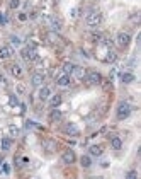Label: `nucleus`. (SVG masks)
Returning <instances> with one entry per match:
<instances>
[{
	"label": "nucleus",
	"mask_w": 141,
	"mask_h": 179,
	"mask_svg": "<svg viewBox=\"0 0 141 179\" xmlns=\"http://www.w3.org/2000/svg\"><path fill=\"white\" fill-rule=\"evenodd\" d=\"M133 113V106L129 104V102H126V101H123V102H119V106H117V118L119 119H126L129 116V114Z\"/></svg>",
	"instance_id": "obj_1"
},
{
	"label": "nucleus",
	"mask_w": 141,
	"mask_h": 179,
	"mask_svg": "<svg viewBox=\"0 0 141 179\" xmlns=\"http://www.w3.org/2000/svg\"><path fill=\"white\" fill-rule=\"evenodd\" d=\"M104 15L102 12H99V10H92V12L87 15V24H89L90 27H97L100 22H102Z\"/></svg>",
	"instance_id": "obj_2"
},
{
	"label": "nucleus",
	"mask_w": 141,
	"mask_h": 179,
	"mask_svg": "<svg viewBox=\"0 0 141 179\" xmlns=\"http://www.w3.org/2000/svg\"><path fill=\"white\" fill-rule=\"evenodd\" d=\"M85 80L89 85H100L102 84V75L99 74V72H95V70H92V72H89L85 75Z\"/></svg>",
	"instance_id": "obj_3"
},
{
	"label": "nucleus",
	"mask_w": 141,
	"mask_h": 179,
	"mask_svg": "<svg viewBox=\"0 0 141 179\" xmlns=\"http://www.w3.org/2000/svg\"><path fill=\"white\" fill-rule=\"evenodd\" d=\"M116 43H117L119 48H126V46H129V43H131V36H129L128 33H119L117 38H116Z\"/></svg>",
	"instance_id": "obj_4"
},
{
	"label": "nucleus",
	"mask_w": 141,
	"mask_h": 179,
	"mask_svg": "<svg viewBox=\"0 0 141 179\" xmlns=\"http://www.w3.org/2000/svg\"><path fill=\"white\" fill-rule=\"evenodd\" d=\"M22 58H24V60H29V61H36L39 58V55H38V51H36V48L29 46V48L22 50Z\"/></svg>",
	"instance_id": "obj_5"
},
{
	"label": "nucleus",
	"mask_w": 141,
	"mask_h": 179,
	"mask_svg": "<svg viewBox=\"0 0 141 179\" xmlns=\"http://www.w3.org/2000/svg\"><path fill=\"white\" fill-rule=\"evenodd\" d=\"M48 24H49V29L55 31V33H58V31L61 29V26H63L61 21L58 17H55V15H49V17H48Z\"/></svg>",
	"instance_id": "obj_6"
},
{
	"label": "nucleus",
	"mask_w": 141,
	"mask_h": 179,
	"mask_svg": "<svg viewBox=\"0 0 141 179\" xmlns=\"http://www.w3.org/2000/svg\"><path fill=\"white\" fill-rule=\"evenodd\" d=\"M61 160H63L66 166H72L73 162L77 160V155H75L73 150H66V152H63V155H61Z\"/></svg>",
	"instance_id": "obj_7"
},
{
	"label": "nucleus",
	"mask_w": 141,
	"mask_h": 179,
	"mask_svg": "<svg viewBox=\"0 0 141 179\" xmlns=\"http://www.w3.org/2000/svg\"><path fill=\"white\" fill-rule=\"evenodd\" d=\"M63 130H65L66 135H72V136H77L78 133H80V130H78V126L75 125V123H66Z\"/></svg>",
	"instance_id": "obj_8"
},
{
	"label": "nucleus",
	"mask_w": 141,
	"mask_h": 179,
	"mask_svg": "<svg viewBox=\"0 0 141 179\" xmlns=\"http://www.w3.org/2000/svg\"><path fill=\"white\" fill-rule=\"evenodd\" d=\"M10 57H14L12 46H9V44L2 46V48H0V58H2V60H7V58H10Z\"/></svg>",
	"instance_id": "obj_9"
},
{
	"label": "nucleus",
	"mask_w": 141,
	"mask_h": 179,
	"mask_svg": "<svg viewBox=\"0 0 141 179\" xmlns=\"http://www.w3.org/2000/svg\"><path fill=\"white\" fill-rule=\"evenodd\" d=\"M44 82V75L43 74H34L32 77H31V84L34 85V87H41Z\"/></svg>",
	"instance_id": "obj_10"
},
{
	"label": "nucleus",
	"mask_w": 141,
	"mask_h": 179,
	"mask_svg": "<svg viewBox=\"0 0 141 179\" xmlns=\"http://www.w3.org/2000/svg\"><path fill=\"white\" fill-rule=\"evenodd\" d=\"M56 84H58L60 87H68L70 85V75H66V74L60 75V77L56 79Z\"/></svg>",
	"instance_id": "obj_11"
},
{
	"label": "nucleus",
	"mask_w": 141,
	"mask_h": 179,
	"mask_svg": "<svg viewBox=\"0 0 141 179\" xmlns=\"http://www.w3.org/2000/svg\"><path fill=\"white\" fill-rule=\"evenodd\" d=\"M63 102V97L60 94H56V96H49V106L51 108H58V106Z\"/></svg>",
	"instance_id": "obj_12"
},
{
	"label": "nucleus",
	"mask_w": 141,
	"mask_h": 179,
	"mask_svg": "<svg viewBox=\"0 0 141 179\" xmlns=\"http://www.w3.org/2000/svg\"><path fill=\"white\" fill-rule=\"evenodd\" d=\"M89 152H90V155H94V157H100L104 153V149L100 147V145H92L89 149Z\"/></svg>",
	"instance_id": "obj_13"
},
{
	"label": "nucleus",
	"mask_w": 141,
	"mask_h": 179,
	"mask_svg": "<svg viewBox=\"0 0 141 179\" xmlns=\"http://www.w3.org/2000/svg\"><path fill=\"white\" fill-rule=\"evenodd\" d=\"M121 82H123V84L134 82V75H133L131 72H124V74H121Z\"/></svg>",
	"instance_id": "obj_14"
},
{
	"label": "nucleus",
	"mask_w": 141,
	"mask_h": 179,
	"mask_svg": "<svg viewBox=\"0 0 141 179\" xmlns=\"http://www.w3.org/2000/svg\"><path fill=\"white\" fill-rule=\"evenodd\" d=\"M49 96H51V91H49V87H41V89H39V99H41V101L49 99Z\"/></svg>",
	"instance_id": "obj_15"
},
{
	"label": "nucleus",
	"mask_w": 141,
	"mask_h": 179,
	"mask_svg": "<svg viewBox=\"0 0 141 179\" xmlns=\"http://www.w3.org/2000/svg\"><path fill=\"white\" fill-rule=\"evenodd\" d=\"M43 147L46 149V152H49V153L56 150V143L53 142V140H44V142H43Z\"/></svg>",
	"instance_id": "obj_16"
},
{
	"label": "nucleus",
	"mask_w": 141,
	"mask_h": 179,
	"mask_svg": "<svg viewBox=\"0 0 141 179\" xmlns=\"http://www.w3.org/2000/svg\"><path fill=\"white\" fill-rule=\"evenodd\" d=\"M111 147L114 150H121V147H123V142H121L119 136H112L111 138Z\"/></svg>",
	"instance_id": "obj_17"
},
{
	"label": "nucleus",
	"mask_w": 141,
	"mask_h": 179,
	"mask_svg": "<svg viewBox=\"0 0 141 179\" xmlns=\"http://www.w3.org/2000/svg\"><path fill=\"white\" fill-rule=\"evenodd\" d=\"M61 116H63V114H61V111L56 109V108H53V111L49 113V119H51V121H60Z\"/></svg>",
	"instance_id": "obj_18"
},
{
	"label": "nucleus",
	"mask_w": 141,
	"mask_h": 179,
	"mask_svg": "<svg viewBox=\"0 0 141 179\" xmlns=\"http://www.w3.org/2000/svg\"><path fill=\"white\" fill-rule=\"evenodd\" d=\"M73 75H75L77 79H85L87 72H85V68H82V67H75V68H73Z\"/></svg>",
	"instance_id": "obj_19"
},
{
	"label": "nucleus",
	"mask_w": 141,
	"mask_h": 179,
	"mask_svg": "<svg viewBox=\"0 0 141 179\" xmlns=\"http://www.w3.org/2000/svg\"><path fill=\"white\" fill-rule=\"evenodd\" d=\"M10 74H12L14 77H21V75H22V68H21V65H17V63L10 65Z\"/></svg>",
	"instance_id": "obj_20"
},
{
	"label": "nucleus",
	"mask_w": 141,
	"mask_h": 179,
	"mask_svg": "<svg viewBox=\"0 0 141 179\" xmlns=\"http://www.w3.org/2000/svg\"><path fill=\"white\" fill-rule=\"evenodd\" d=\"M80 164H82V167L89 169V167L92 166V159H90L89 155H82V157H80Z\"/></svg>",
	"instance_id": "obj_21"
},
{
	"label": "nucleus",
	"mask_w": 141,
	"mask_h": 179,
	"mask_svg": "<svg viewBox=\"0 0 141 179\" xmlns=\"http://www.w3.org/2000/svg\"><path fill=\"white\" fill-rule=\"evenodd\" d=\"M73 68H75V65H73L72 61H66V63H63V74H66V75L73 74Z\"/></svg>",
	"instance_id": "obj_22"
},
{
	"label": "nucleus",
	"mask_w": 141,
	"mask_h": 179,
	"mask_svg": "<svg viewBox=\"0 0 141 179\" xmlns=\"http://www.w3.org/2000/svg\"><path fill=\"white\" fill-rule=\"evenodd\" d=\"M116 60H117V55H116L114 51H107V55H106V61L112 63V61H116Z\"/></svg>",
	"instance_id": "obj_23"
},
{
	"label": "nucleus",
	"mask_w": 141,
	"mask_h": 179,
	"mask_svg": "<svg viewBox=\"0 0 141 179\" xmlns=\"http://www.w3.org/2000/svg\"><path fill=\"white\" fill-rule=\"evenodd\" d=\"M46 40L49 41V43H56V41H58V36H56V33H55V31H51V33H48Z\"/></svg>",
	"instance_id": "obj_24"
},
{
	"label": "nucleus",
	"mask_w": 141,
	"mask_h": 179,
	"mask_svg": "<svg viewBox=\"0 0 141 179\" xmlns=\"http://www.w3.org/2000/svg\"><path fill=\"white\" fill-rule=\"evenodd\" d=\"M2 149H4V150H9L10 149V138H7V136L2 138Z\"/></svg>",
	"instance_id": "obj_25"
},
{
	"label": "nucleus",
	"mask_w": 141,
	"mask_h": 179,
	"mask_svg": "<svg viewBox=\"0 0 141 179\" xmlns=\"http://www.w3.org/2000/svg\"><path fill=\"white\" fill-rule=\"evenodd\" d=\"M9 7L10 9H19V7H21V0H10Z\"/></svg>",
	"instance_id": "obj_26"
},
{
	"label": "nucleus",
	"mask_w": 141,
	"mask_h": 179,
	"mask_svg": "<svg viewBox=\"0 0 141 179\" xmlns=\"http://www.w3.org/2000/svg\"><path fill=\"white\" fill-rule=\"evenodd\" d=\"M78 14H80V9H78V7H73L72 10H70V17H78Z\"/></svg>",
	"instance_id": "obj_27"
},
{
	"label": "nucleus",
	"mask_w": 141,
	"mask_h": 179,
	"mask_svg": "<svg viewBox=\"0 0 141 179\" xmlns=\"http://www.w3.org/2000/svg\"><path fill=\"white\" fill-rule=\"evenodd\" d=\"M92 40L100 43V40H102V34H100V33H92Z\"/></svg>",
	"instance_id": "obj_28"
},
{
	"label": "nucleus",
	"mask_w": 141,
	"mask_h": 179,
	"mask_svg": "<svg viewBox=\"0 0 141 179\" xmlns=\"http://www.w3.org/2000/svg\"><path fill=\"white\" fill-rule=\"evenodd\" d=\"M9 102H10V106H17V104H19V99H17L15 96H10Z\"/></svg>",
	"instance_id": "obj_29"
},
{
	"label": "nucleus",
	"mask_w": 141,
	"mask_h": 179,
	"mask_svg": "<svg viewBox=\"0 0 141 179\" xmlns=\"http://www.w3.org/2000/svg\"><path fill=\"white\" fill-rule=\"evenodd\" d=\"M9 131H10V135H19V128L17 126H9Z\"/></svg>",
	"instance_id": "obj_30"
},
{
	"label": "nucleus",
	"mask_w": 141,
	"mask_h": 179,
	"mask_svg": "<svg viewBox=\"0 0 141 179\" xmlns=\"http://www.w3.org/2000/svg\"><path fill=\"white\" fill-rule=\"evenodd\" d=\"M17 19H19V21H21V22H26V21H27V14L21 12V14H19V15H17Z\"/></svg>",
	"instance_id": "obj_31"
},
{
	"label": "nucleus",
	"mask_w": 141,
	"mask_h": 179,
	"mask_svg": "<svg viewBox=\"0 0 141 179\" xmlns=\"http://www.w3.org/2000/svg\"><path fill=\"white\" fill-rule=\"evenodd\" d=\"M10 41H12V44H15V46H19V43H21V40H19L17 36H12V38H10Z\"/></svg>",
	"instance_id": "obj_32"
},
{
	"label": "nucleus",
	"mask_w": 141,
	"mask_h": 179,
	"mask_svg": "<svg viewBox=\"0 0 141 179\" xmlns=\"http://www.w3.org/2000/svg\"><path fill=\"white\" fill-rule=\"evenodd\" d=\"M26 126H27V128H38V123H34V121H26Z\"/></svg>",
	"instance_id": "obj_33"
},
{
	"label": "nucleus",
	"mask_w": 141,
	"mask_h": 179,
	"mask_svg": "<svg viewBox=\"0 0 141 179\" xmlns=\"http://www.w3.org/2000/svg\"><path fill=\"white\" fill-rule=\"evenodd\" d=\"M7 22V15L5 14H0V24H5Z\"/></svg>",
	"instance_id": "obj_34"
},
{
	"label": "nucleus",
	"mask_w": 141,
	"mask_h": 179,
	"mask_svg": "<svg viewBox=\"0 0 141 179\" xmlns=\"http://www.w3.org/2000/svg\"><path fill=\"white\" fill-rule=\"evenodd\" d=\"M4 172H5V174H9V172H10V167H9V164H4Z\"/></svg>",
	"instance_id": "obj_35"
},
{
	"label": "nucleus",
	"mask_w": 141,
	"mask_h": 179,
	"mask_svg": "<svg viewBox=\"0 0 141 179\" xmlns=\"http://www.w3.org/2000/svg\"><path fill=\"white\" fill-rule=\"evenodd\" d=\"M136 172H134V170H131V172H128V174H126V177H136Z\"/></svg>",
	"instance_id": "obj_36"
},
{
	"label": "nucleus",
	"mask_w": 141,
	"mask_h": 179,
	"mask_svg": "<svg viewBox=\"0 0 141 179\" xmlns=\"http://www.w3.org/2000/svg\"><path fill=\"white\" fill-rule=\"evenodd\" d=\"M5 84H7V80H5L2 75H0V85H5Z\"/></svg>",
	"instance_id": "obj_37"
}]
</instances>
